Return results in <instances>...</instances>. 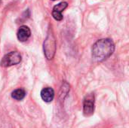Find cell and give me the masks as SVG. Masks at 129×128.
<instances>
[{
    "instance_id": "1",
    "label": "cell",
    "mask_w": 129,
    "mask_h": 128,
    "mask_svg": "<svg viewBox=\"0 0 129 128\" xmlns=\"http://www.w3.org/2000/svg\"><path fill=\"white\" fill-rule=\"evenodd\" d=\"M115 50V44L110 38H102L97 41L91 50L92 59L96 63L102 62L110 57Z\"/></svg>"
},
{
    "instance_id": "2",
    "label": "cell",
    "mask_w": 129,
    "mask_h": 128,
    "mask_svg": "<svg viewBox=\"0 0 129 128\" xmlns=\"http://www.w3.org/2000/svg\"><path fill=\"white\" fill-rule=\"evenodd\" d=\"M44 54L48 60H51L56 52V41L51 32L48 33V35L44 41Z\"/></svg>"
},
{
    "instance_id": "3",
    "label": "cell",
    "mask_w": 129,
    "mask_h": 128,
    "mask_svg": "<svg viewBox=\"0 0 129 128\" xmlns=\"http://www.w3.org/2000/svg\"><path fill=\"white\" fill-rule=\"evenodd\" d=\"M21 61V55L17 51H11L3 57L0 62L2 67H9L20 63Z\"/></svg>"
},
{
    "instance_id": "4",
    "label": "cell",
    "mask_w": 129,
    "mask_h": 128,
    "mask_svg": "<svg viewBox=\"0 0 129 128\" xmlns=\"http://www.w3.org/2000/svg\"><path fill=\"white\" fill-rule=\"evenodd\" d=\"M94 110V97L91 94L86 96L83 101V113L85 116H90Z\"/></svg>"
},
{
    "instance_id": "5",
    "label": "cell",
    "mask_w": 129,
    "mask_h": 128,
    "mask_svg": "<svg viewBox=\"0 0 129 128\" xmlns=\"http://www.w3.org/2000/svg\"><path fill=\"white\" fill-rule=\"evenodd\" d=\"M67 6H68V3L67 2H62L54 5L53 8V11H52L53 17L57 21L62 20H63L62 11H63L67 8Z\"/></svg>"
},
{
    "instance_id": "6",
    "label": "cell",
    "mask_w": 129,
    "mask_h": 128,
    "mask_svg": "<svg viewBox=\"0 0 129 128\" xmlns=\"http://www.w3.org/2000/svg\"><path fill=\"white\" fill-rule=\"evenodd\" d=\"M31 35V31L26 26H22L19 28L17 36L20 41H26Z\"/></svg>"
},
{
    "instance_id": "7",
    "label": "cell",
    "mask_w": 129,
    "mask_h": 128,
    "mask_svg": "<svg viewBox=\"0 0 129 128\" xmlns=\"http://www.w3.org/2000/svg\"><path fill=\"white\" fill-rule=\"evenodd\" d=\"M41 97L46 103L51 102L54 97V91L53 88H43L41 91Z\"/></svg>"
},
{
    "instance_id": "8",
    "label": "cell",
    "mask_w": 129,
    "mask_h": 128,
    "mask_svg": "<svg viewBox=\"0 0 129 128\" xmlns=\"http://www.w3.org/2000/svg\"><path fill=\"white\" fill-rule=\"evenodd\" d=\"M26 96V91L22 88H18L14 90L11 94V97L16 100H22Z\"/></svg>"
},
{
    "instance_id": "9",
    "label": "cell",
    "mask_w": 129,
    "mask_h": 128,
    "mask_svg": "<svg viewBox=\"0 0 129 128\" xmlns=\"http://www.w3.org/2000/svg\"><path fill=\"white\" fill-rule=\"evenodd\" d=\"M1 2H2V0H0V3H1Z\"/></svg>"
},
{
    "instance_id": "10",
    "label": "cell",
    "mask_w": 129,
    "mask_h": 128,
    "mask_svg": "<svg viewBox=\"0 0 129 128\" xmlns=\"http://www.w3.org/2000/svg\"><path fill=\"white\" fill-rule=\"evenodd\" d=\"M52 1H56V0H52Z\"/></svg>"
}]
</instances>
